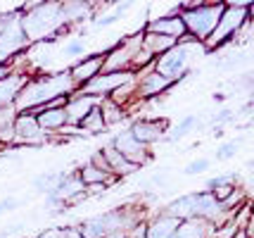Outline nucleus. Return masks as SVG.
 Instances as JSON below:
<instances>
[{"mask_svg":"<svg viewBox=\"0 0 254 238\" xmlns=\"http://www.w3.org/2000/svg\"><path fill=\"white\" fill-rule=\"evenodd\" d=\"M76 83L69 77V69L62 74H41V77H33L26 86L22 88V93L17 95L14 100V110L17 112H26L31 107L45 105V102L62 98V95H71L76 93Z\"/></svg>","mask_w":254,"mask_h":238,"instance_id":"f03ea898","label":"nucleus"},{"mask_svg":"<svg viewBox=\"0 0 254 238\" xmlns=\"http://www.w3.org/2000/svg\"><path fill=\"white\" fill-rule=\"evenodd\" d=\"M0 67H10L17 55H24L26 48L31 46L24 34L22 26V12L14 10L0 17Z\"/></svg>","mask_w":254,"mask_h":238,"instance_id":"20e7f679","label":"nucleus"},{"mask_svg":"<svg viewBox=\"0 0 254 238\" xmlns=\"http://www.w3.org/2000/svg\"><path fill=\"white\" fill-rule=\"evenodd\" d=\"M78 129H81L86 136H88V134H90V136H100V134H105V131H107L105 119H102V112H100V105L90 110V114L83 119V122H81V126H78Z\"/></svg>","mask_w":254,"mask_h":238,"instance_id":"393cba45","label":"nucleus"},{"mask_svg":"<svg viewBox=\"0 0 254 238\" xmlns=\"http://www.w3.org/2000/svg\"><path fill=\"white\" fill-rule=\"evenodd\" d=\"M235 148H238V141H228L223 143L219 150H216V159H231L235 155Z\"/></svg>","mask_w":254,"mask_h":238,"instance_id":"c85d7f7f","label":"nucleus"},{"mask_svg":"<svg viewBox=\"0 0 254 238\" xmlns=\"http://www.w3.org/2000/svg\"><path fill=\"white\" fill-rule=\"evenodd\" d=\"M228 183H235V176L233 174H221V176H214L207 181V193L216 191V188H221V186H228Z\"/></svg>","mask_w":254,"mask_h":238,"instance_id":"cd10ccee","label":"nucleus"},{"mask_svg":"<svg viewBox=\"0 0 254 238\" xmlns=\"http://www.w3.org/2000/svg\"><path fill=\"white\" fill-rule=\"evenodd\" d=\"M178 219L159 212L157 217L147 219V236L150 238H176V229H178Z\"/></svg>","mask_w":254,"mask_h":238,"instance_id":"a211bd4d","label":"nucleus"},{"mask_svg":"<svg viewBox=\"0 0 254 238\" xmlns=\"http://www.w3.org/2000/svg\"><path fill=\"white\" fill-rule=\"evenodd\" d=\"M207 167H209V159L199 158V159L190 162L188 167H186V174H202V171H207Z\"/></svg>","mask_w":254,"mask_h":238,"instance_id":"c756f323","label":"nucleus"},{"mask_svg":"<svg viewBox=\"0 0 254 238\" xmlns=\"http://www.w3.org/2000/svg\"><path fill=\"white\" fill-rule=\"evenodd\" d=\"M64 234H66V229H45L36 238H64Z\"/></svg>","mask_w":254,"mask_h":238,"instance_id":"473e14b6","label":"nucleus"},{"mask_svg":"<svg viewBox=\"0 0 254 238\" xmlns=\"http://www.w3.org/2000/svg\"><path fill=\"white\" fill-rule=\"evenodd\" d=\"M50 141H53V136H48L41 129L38 119L31 112H17L12 146H43V143H50Z\"/></svg>","mask_w":254,"mask_h":238,"instance_id":"6e6552de","label":"nucleus"},{"mask_svg":"<svg viewBox=\"0 0 254 238\" xmlns=\"http://www.w3.org/2000/svg\"><path fill=\"white\" fill-rule=\"evenodd\" d=\"M64 53H66L69 57L83 55V53H86V43H83V41H71V43L64 48Z\"/></svg>","mask_w":254,"mask_h":238,"instance_id":"7c9ffc66","label":"nucleus"},{"mask_svg":"<svg viewBox=\"0 0 254 238\" xmlns=\"http://www.w3.org/2000/svg\"><path fill=\"white\" fill-rule=\"evenodd\" d=\"M231 238H250V234H247L245 229H238V231H235V234H233Z\"/></svg>","mask_w":254,"mask_h":238,"instance_id":"4c0bfd02","label":"nucleus"},{"mask_svg":"<svg viewBox=\"0 0 254 238\" xmlns=\"http://www.w3.org/2000/svg\"><path fill=\"white\" fill-rule=\"evenodd\" d=\"M133 77H135L133 72H110V74H100V77H95L93 81H88L81 91L86 93V95L98 98V100H105V98H110L119 86H124L126 81H131Z\"/></svg>","mask_w":254,"mask_h":238,"instance_id":"9d476101","label":"nucleus"},{"mask_svg":"<svg viewBox=\"0 0 254 238\" xmlns=\"http://www.w3.org/2000/svg\"><path fill=\"white\" fill-rule=\"evenodd\" d=\"M135 86H138V100L140 102L155 100L157 95H164L166 91L174 88L171 81H166L162 74L155 72V65L140 72V74H135Z\"/></svg>","mask_w":254,"mask_h":238,"instance_id":"9b49d317","label":"nucleus"},{"mask_svg":"<svg viewBox=\"0 0 254 238\" xmlns=\"http://www.w3.org/2000/svg\"><path fill=\"white\" fill-rule=\"evenodd\" d=\"M102 155H105L107 164H110V171L117 176V179H124V176H128V174H133V171L140 169V167H135L133 162H128V159L124 158L117 148H112V146L102 148Z\"/></svg>","mask_w":254,"mask_h":238,"instance_id":"6ab92c4d","label":"nucleus"},{"mask_svg":"<svg viewBox=\"0 0 254 238\" xmlns=\"http://www.w3.org/2000/svg\"><path fill=\"white\" fill-rule=\"evenodd\" d=\"M247 5H250V2H226V10H223L221 19H219V26H216L214 34L204 41V50H207V53H214L216 48L226 46L233 36H238V31L250 22Z\"/></svg>","mask_w":254,"mask_h":238,"instance_id":"423d86ee","label":"nucleus"},{"mask_svg":"<svg viewBox=\"0 0 254 238\" xmlns=\"http://www.w3.org/2000/svg\"><path fill=\"white\" fill-rule=\"evenodd\" d=\"M36 119H38V124H41V129H43L45 134L53 136V134H60V131L66 126V110L64 107L43 110L41 114H36Z\"/></svg>","mask_w":254,"mask_h":238,"instance_id":"aec40b11","label":"nucleus"},{"mask_svg":"<svg viewBox=\"0 0 254 238\" xmlns=\"http://www.w3.org/2000/svg\"><path fill=\"white\" fill-rule=\"evenodd\" d=\"M14 119H17L14 107L0 110V148L12 146V141H14Z\"/></svg>","mask_w":254,"mask_h":238,"instance_id":"b1692460","label":"nucleus"},{"mask_svg":"<svg viewBox=\"0 0 254 238\" xmlns=\"http://www.w3.org/2000/svg\"><path fill=\"white\" fill-rule=\"evenodd\" d=\"M176 238H216V227L202 217H190L178 224Z\"/></svg>","mask_w":254,"mask_h":238,"instance_id":"f3484780","label":"nucleus"},{"mask_svg":"<svg viewBox=\"0 0 254 238\" xmlns=\"http://www.w3.org/2000/svg\"><path fill=\"white\" fill-rule=\"evenodd\" d=\"M100 100L98 98H93V95H86L83 91H76L69 95V102H66V126H71V129H78L81 122L86 119L90 114L93 107H98Z\"/></svg>","mask_w":254,"mask_h":238,"instance_id":"4468645a","label":"nucleus"},{"mask_svg":"<svg viewBox=\"0 0 254 238\" xmlns=\"http://www.w3.org/2000/svg\"><path fill=\"white\" fill-rule=\"evenodd\" d=\"M31 81L29 74H24V72H12L7 79L0 81V110H7V107H14V100H17V95L22 93V88Z\"/></svg>","mask_w":254,"mask_h":238,"instance_id":"dca6fc26","label":"nucleus"},{"mask_svg":"<svg viewBox=\"0 0 254 238\" xmlns=\"http://www.w3.org/2000/svg\"><path fill=\"white\" fill-rule=\"evenodd\" d=\"M176 46H178V41H174V38H166V36H159V34H145L143 31V48L155 57V60L159 55L169 53L171 48H176Z\"/></svg>","mask_w":254,"mask_h":238,"instance_id":"4be33fe9","label":"nucleus"},{"mask_svg":"<svg viewBox=\"0 0 254 238\" xmlns=\"http://www.w3.org/2000/svg\"><path fill=\"white\" fill-rule=\"evenodd\" d=\"M140 48H143V31L122 38L117 46H112L105 53L102 74H110V72H131V62Z\"/></svg>","mask_w":254,"mask_h":238,"instance_id":"0eeeda50","label":"nucleus"},{"mask_svg":"<svg viewBox=\"0 0 254 238\" xmlns=\"http://www.w3.org/2000/svg\"><path fill=\"white\" fill-rule=\"evenodd\" d=\"M245 186L250 188V193H254V164L250 167V171H247V176H245Z\"/></svg>","mask_w":254,"mask_h":238,"instance_id":"f704fd0d","label":"nucleus"},{"mask_svg":"<svg viewBox=\"0 0 254 238\" xmlns=\"http://www.w3.org/2000/svg\"><path fill=\"white\" fill-rule=\"evenodd\" d=\"M0 150H2V148H0Z\"/></svg>","mask_w":254,"mask_h":238,"instance_id":"58836bf2","label":"nucleus"},{"mask_svg":"<svg viewBox=\"0 0 254 238\" xmlns=\"http://www.w3.org/2000/svg\"><path fill=\"white\" fill-rule=\"evenodd\" d=\"M100 112H102V119H105V126L112 129V126L122 124L124 119H126V110H124L122 105H117V102L112 100V98H105V100H100Z\"/></svg>","mask_w":254,"mask_h":238,"instance_id":"5701e85b","label":"nucleus"},{"mask_svg":"<svg viewBox=\"0 0 254 238\" xmlns=\"http://www.w3.org/2000/svg\"><path fill=\"white\" fill-rule=\"evenodd\" d=\"M76 174H78V179L83 181L86 188H88V186H95V183H105V186L110 188V186H114V183L119 181L117 176H112V174H107V171L98 169V167H95V164H90V162H86Z\"/></svg>","mask_w":254,"mask_h":238,"instance_id":"412c9836","label":"nucleus"},{"mask_svg":"<svg viewBox=\"0 0 254 238\" xmlns=\"http://www.w3.org/2000/svg\"><path fill=\"white\" fill-rule=\"evenodd\" d=\"M17 200L14 198H5V200H0V217H2V212H7V210H14L17 207Z\"/></svg>","mask_w":254,"mask_h":238,"instance_id":"72a5a7b5","label":"nucleus"},{"mask_svg":"<svg viewBox=\"0 0 254 238\" xmlns=\"http://www.w3.org/2000/svg\"><path fill=\"white\" fill-rule=\"evenodd\" d=\"M64 238H81V234H78V229H66Z\"/></svg>","mask_w":254,"mask_h":238,"instance_id":"e433bc0d","label":"nucleus"},{"mask_svg":"<svg viewBox=\"0 0 254 238\" xmlns=\"http://www.w3.org/2000/svg\"><path fill=\"white\" fill-rule=\"evenodd\" d=\"M145 34H159V36H166V38H174V41H183L186 36H188V31H186V24H183V19H181V12H176L174 14H166V17H159V19H152V22L145 24L143 29Z\"/></svg>","mask_w":254,"mask_h":238,"instance_id":"ddd939ff","label":"nucleus"},{"mask_svg":"<svg viewBox=\"0 0 254 238\" xmlns=\"http://www.w3.org/2000/svg\"><path fill=\"white\" fill-rule=\"evenodd\" d=\"M195 124H197V117H195V114H188L186 119H181V122L171 129V134L166 136V141H169V143H176V141H181V138L186 136V134H188Z\"/></svg>","mask_w":254,"mask_h":238,"instance_id":"bb28decb","label":"nucleus"},{"mask_svg":"<svg viewBox=\"0 0 254 238\" xmlns=\"http://www.w3.org/2000/svg\"><path fill=\"white\" fill-rule=\"evenodd\" d=\"M12 72H14V67H12V65H10V67H0V81H2V79H7V77H10Z\"/></svg>","mask_w":254,"mask_h":238,"instance_id":"c9c22d12","label":"nucleus"},{"mask_svg":"<svg viewBox=\"0 0 254 238\" xmlns=\"http://www.w3.org/2000/svg\"><path fill=\"white\" fill-rule=\"evenodd\" d=\"M223 10H226V2H199L197 7H192V10H183L178 5V12H181V19L186 24L188 36H192L202 46L214 34V29L219 26Z\"/></svg>","mask_w":254,"mask_h":238,"instance_id":"7ed1b4c3","label":"nucleus"},{"mask_svg":"<svg viewBox=\"0 0 254 238\" xmlns=\"http://www.w3.org/2000/svg\"><path fill=\"white\" fill-rule=\"evenodd\" d=\"M126 238H150V236H147V222L138 224V227H133L131 231L126 234Z\"/></svg>","mask_w":254,"mask_h":238,"instance_id":"2f4dec72","label":"nucleus"},{"mask_svg":"<svg viewBox=\"0 0 254 238\" xmlns=\"http://www.w3.org/2000/svg\"><path fill=\"white\" fill-rule=\"evenodd\" d=\"M202 46L199 41H195L192 36H186L176 48H171L169 53L159 55L155 60V72L162 74L166 81H171L176 86L178 81L183 79L190 72V60H192V48Z\"/></svg>","mask_w":254,"mask_h":238,"instance_id":"39448f33","label":"nucleus"},{"mask_svg":"<svg viewBox=\"0 0 254 238\" xmlns=\"http://www.w3.org/2000/svg\"><path fill=\"white\" fill-rule=\"evenodd\" d=\"M110 146L117 148L124 158L128 159V162H133L135 167H145V164L150 162V150H147V146H143L140 141H135L128 129L122 131V134H117V136L112 138Z\"/></svg>","mask_w":254,"mask_h":238,"instance_id":"f8f14e48","label":"nucleus"},{"mask_svg":"<svg viewBox=\"0 0 254 238\" xmlns=\"http://www.w3.org/2000/svg\"><path fill=\"white\" fill-rule=\"evenodd\" d=\"M166 129H169V122L164 117H143V119H135L128 126L131 136L147 148L159 143L162 138H166Z\"/></svg>","mask_w":254,"mask_h":238,"instance_id":"1a4fd4ad","label":"nucleus"},{"mask_svg":"<svg viewBox=\"0 0 254 238\" xmlns=\"http://www.w3.org/2000/svg\"><path fill=\"white\" fill-rule=\"evenodd\" d=\"M102 67H105V53H98V55L83 57V60H78L76 65H71L69 77H71V81L76 83V88L81 91L88 81H93L95 77L102 74Z\"/></svg>","mask_w":254,"mask_h":238,"instance_id":"2eb2a0df","label":"nucleus"},{"mask_svg":"<svg viewBox=\"0 0 254 238\" xmlns=\"http://www.w3.org/2000/svg\"><path fill=\"white\" fill-rule=\"evenodd\" d=\"M62 176H64V174H60V171H45V174H41L38 179H33V188L48 195V193H53L57 186H60Z\"/></svg>","mask_w":254,"mask_h":238,"instance_id":"a878e982","label":"nucleus"},{"mask_svg":"<svg viewBox=\"0 0 254 238\" xmlns=\"http://www.w3.org/2000/svg\"><path fill=\"white\" fill-rule=\"evenodd\" d=\"M22 12V26L29 43L50 41L53 36L64 31L66 17L62 2H26L19 7Z\"/></svg>","mask_w":254,"mask_h":238,"instance_id":"f257e3e1","label":"nucleus"}]
</instances>
